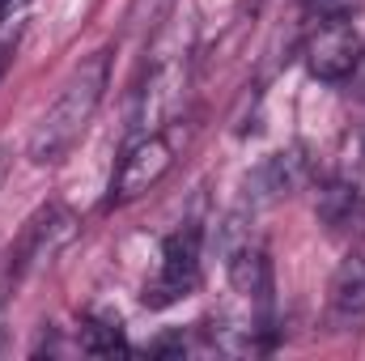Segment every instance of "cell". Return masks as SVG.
I'll return each instance as SVG.
<instances>
[{
    "mask_svg": "<svg viewBox=\"0 0 365 361\" xmlns=\"http://www.w3.org/2000/svg\"><path fill=\"white\" fill-rule=\"evenodd\" d=\"M170 4H175V0H136L132 13H128V21H132L136 30H153V26L170 13Z\"/></svg>",
    "mask_w": 365,
    "mask_h": 361,
    "instance_id": "obj_11",
    "label": "cell"
},
{
    "mask_svg": "<svg viewBox=\"0 0 365 361\" xmlns=\"http://www.w3.org/2000/svg\"><path fill=\"white\" fill-rule=\"evenodd\" d=\"M9 166H13V158H9V149L0 145V187H4V179H9Z\"/></svg>",
    "mask_w": 365,
    "mask_h": 361,
    "instance_id": "obj_13",
    "label": "cell"
},
{
    "mask_svg": "<svg viewBox=\"0 0 365 361\" xmlns=\"http://www.w3.org/2000/svg\"><path fill=\"white\" fill-rule=\"evenodd\" d=\"M170 166H175V141L162 128L140 132L123 149V158H119V171L110 179V204H128V200L145 195L149 187H158V183L166 179Z\"/></svg>",
    "mask_w": 365,
    "mask_h": 361,
    "instance_id": "obj_4",
    "label": "cell"
},
{
    "mask_svg": "<svg viewBox=\"0 0 365 361\" xmlns=\"http://www.w3.org/2000/svg\"><path fill=\"white\" fill-rule=\"evenodd\" d=\"M314 213L319 221L336 234V238H365V191L353 183H323L319 195H314Z\"/></svg>",
    "mask_w": 365,
    "mask_h": 361,
    "instance_id": "obj_8",
    "label": "cell"
},
{
    "mask_svg": "<svg viewBox=\"0 0 365 361\" xmlns=\"http://www.w3.org/2000/svg\"><path fill=\"white\" fill-rule=\"evenodd\" d=\"M106 86H110V51H93L68 73V81L60 86L56 102L38 115V123H34V132L26 141V158L34 166L64 162L81 145L86 128L93 123V115H98V106L106 98Z\"/></svg>",
    "mask_w": 365,
    "mask_h": 361,
    "instance_id": "obj_1",
    "label": "cell"
},
{
    "mask_svg": "<svg viewBox=\"0 0 365 361\" xmlns=\"http://www.w3.org/2000/svg\"><path fill=\"white\" fill-rule=\"evenodd\" d=\"M81 349L93 357H115V353H128V340H123V327L110 323V319H90L81 327Z\"/></svg>",
    "mask_w": 365,
    "mask_h": 361,
    "instance_id": "obj_10",
    "label": "cell"
},
{
    "mask_svg": "<svg viewBox=\"0 0 365 361\" xmlns=\"http://www.w3.org/2000/svg\"><path fill=\"white\" fill-rule=\"evenodd\" d=\"M13 4H17V0H0V21H4V17L13 13Z\"/></svg>",
    "mask_w": 365,
    "mask_h": 361,
    "instance_id": "obj_14",
    "label": "cell"
},
{
    "mask_svg": "<svg viewBox=\"0 0 365 361\" xmlns=\"http://www.w3.org/2000/svg\"><path fill=\"white\" fill-rule=\"evenodd\" d=\"M310 179V166H306V158L297 153V149H289V153H276L264 162V171L255 175V183L264 187V195L276 200V195H289V191H297L302 183Z\"/></svg>",
    "mask_w": 365,
    "mask_h": 361,
    "instance_id": "obj_9",
    "label": "cell"
},
{
    "mask_svg": "<svg viewBox=\"0 0 365 361\" xmlns=\"http://www.w3.org/2000/svg\"><path fill=\"white\" fill-rule=\"evenodd\" d=\"M200 255H204V238L195 225L187 230H175L166 243H162V260H158V272L153 280L145 285V306L153 310H166L182 298H191L200 289Z\"/></svg>",
    "mask_w": 365,
    "mask_h": 361,
    "instance_id": "obj_3",
    "label": "cell"
},
{
    "mask_svg": "<svg viewBox=\"0 0 365 361\" xmlns=\"http://www.w3.org/2000/svg\"><path fill=\"white\" fill-rule=\"evenodd\" d=\"M77 234V217L60 204H47L30 217L21 243H17V255H13V276H26L30 268H38L43 260H51L68 238Z\"/></svg>",
    "mask_w": 365,
    "mask_h": 361,
    "instance_id": "obj_6",
    "label": "cell"
},
{
    "mask_svg": "<svg viewBox=\"0 0 365 361\" xmlns=\"http://www.w3.org/2000/svg\"><path fill=\"white\" fill-rule=\"evenodd\" d=\"M230 285L251 306V323L268 327V315H272V260H268V247L259 238L247 234L242 243L230 247Z\"/></svg>",
    "mask_w": 365,
    "mask_h": 361,
    "instance_id": "obj_5",
    "label": "cell"
},
{
    "mask_svg": "<svg viewBox=\"0 0 365 361\" xmlns=\"http://www.w3.org/2000/svg\"><path fill=\"white\" fill-rule=\"evenodd\" d=\"M327 327L336 336L365 332V255H349L327 289Z\"/></svg>",
    "mask_w": 365,
    "mask_h": 361,
    "instance_id": "obj_7",
    "label": "cell"
},
{
    "mask_svg": "<svg viewBox=\"0 0 365 361\" xmlns=\"http://www.w3.org/2000/svg\"><path fill=\"white\" fill-rule=\"evenodd\" d=\"M302 56H306V68H310L314 81H323V86H349L353 73H357V64H361L365 47H361V39H357V30H353V21L344 13H331V17H319V26L310 30Z\"/></svg>",
    "mask_w": 365,
    "mask_h": 361,
    "instance_id": "obj_2",
    "label": "cell"
},
{
    "mask_svg": "<svg viewBox=\"0 0 365 361\" xmlns=\"http://www.w3.org/2000/svg\"><path fill=\"white\" fill-rule=\"evenodd\" d=\"M349 86L365 98V56H361V64H357V73H353V81H349Z\"/></svg>",
    "mask_w": 365,
    "mask_h": 361,
    "instance_id": "obj_12",
    "label": "cell"
}]
</instances>
